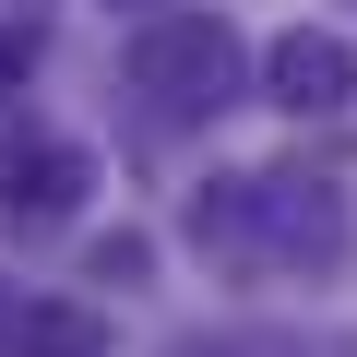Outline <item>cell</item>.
Here are the masks:
<instances>
[{
  "label": "cell",
  "instance_id": "cell-1",
  "mask_svg": "<svg viewBox=\"0 0 357 357\" xmlns=\"http://www.w3.org/2000/svg\"><path fill=\"white\" fill-rule=\"evenodd\" d=\"M191 250L262 286H321L345 262V191L310 167H250V178H203L191 191Z\"/></svg>",
  "mask_w": 357,
  "mask_h": 357
},
{
  "label": "cell",
  "instance_id": "cell-2",
  "mask_svg": "<svg viewBox=\"0 0 357 357\" xmlns=\"http://www.w3.org/2000/svg\"><path fill=\"white\" fill-rule=\"evenodd\" d=\"M238 84H250V48L227 13H155L131 36V96H155L167 119H215L238 107Z\"/></svg>",
  "mask_w": 357,
  "mask_h": 357
},
{
  "label": "cell",
  "instance_id": "cell-3",
  "mask_svg": "<svg viewBox=\"0 0 357 357\" xmlns=\"http://www.w3.org/2000/svg\"><path fill=\"white\" fill-rule=\"evenodd\" d=\"M262 96H274L286 119H333V107H357V36H333V24H286V36L262 48Z\"/></svg>",
  "mask_w": 357,
  "mask_h": 357
},
{
  "label": "cell",
  "instance_id": "cell-4",
  "mask_svg": "<svg viewBox=\"0 0 357 357\" xmlns=\"http://www.w3.org/2000/svg\"><path fill=\"white\" fill-rule=\"evenodd\" d=\"M84 178H96V167H84L72 143H36V155L13 167V191H0V215H13V227H60V215L84 203Z\"/></svg>",
  "mask_w": 357,
  "mask_h": 357
},
{
  "label": "cell",
  "instance_id": "cell-5",
  "mask_svg": "<svg viewBox=\"0 0 357 357\" xmlns=\"http://www.w3.org/2000/svg\"><path fill=\"white\" fill-rule=\"evenodd\" d=\"M0 357H107V321L84 298H24L13 333H0Z\"/></svg>",
  "mask_w": 357,
  "mask_h": 357
},
{
  "label": "cell",
  "instance_id": "cell-6",
  "mask_svg": "<svg viewBox=\"0 0 357 357\" xmlns=\"http://www.w3.org/2000/svg\"><path fill=\"white\" fill-rule=\"evenodd\" d=\"M167 357H333V345H310L286 321H215V333H178Z\"/></svg>",
  "mask_w": 357,
  "mask_h": 357
},
{
  "label": "cell",
  "instance_id": "cell-7",
  "mask_svg": "<svg viewBox=\"0 0 357 357\" xmlns=\"http://www.w3.org/2000/svg\"><path fill=\"white\" fill-rule=\"evenodd\" d=\"M84 274H96V286H143V274H155V238H131V227H119V238H96V250H84Z\"/></svg>",
  "mask_w": 357,
  "mask_h": 357
}]
</instances>
